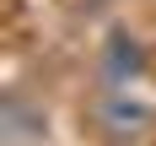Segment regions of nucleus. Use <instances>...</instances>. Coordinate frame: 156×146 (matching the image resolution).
Returning <instances> with one entry per match:
<instances>
[{"label":"nucleus","mask_w":156,"mask_h":146,"mask_svg":"<svg viewBox=\"0 0 156 146\" xmlns=\"http://www.w3.org/2000/svg\"><path fill=\"white\" fill-rule=\"evenodd\" d=\"M86 125H92V135L102 146H140L156 125V108L135 87H102L86 103Z\"/></svg>","instance_id":"f257e3e1"},{"label":"nucleus","mask_w":156,"mask_h":146,"mask_svg":"<svg viewBox=\"0 0 156 146\" xmlns=\"http://www.w3.org/2000/svg\"><path fill=\"white\" fill-rule=\"evenodd\" d=\"M145 65H151V54H145V43L135 38L129 27H113L102 43H97V60H92V70H97V81L102 87H135V81L145 76Z\"/></svg>","instance_id":"f03ea898"}]
</instances>
